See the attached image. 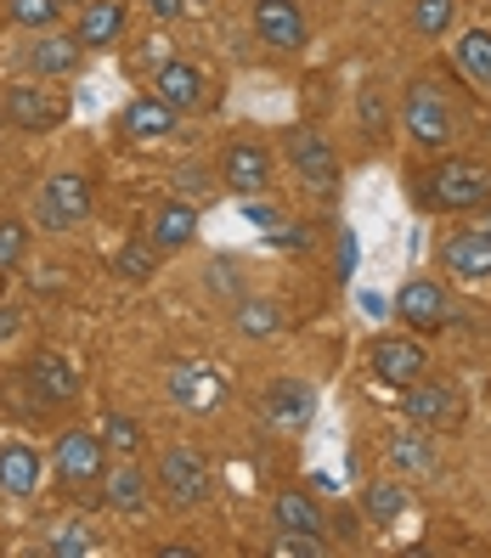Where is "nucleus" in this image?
Returning a JSON list of instances; mask_svg holds the SVG:
<instances>
[{
    "instance_id": "f257e3e1",
    "label": "nucleus",
    "mask_w": 491,
    "mask_h": 558,
    "mask_svg": "<svg viewBox=\"0 0 491 558\" xmlns=\"http://www.w3.org/2000/svg\"><path fill=\"white\" fill-rule=\"evenodd\" d=\"M491 198V170L475 158H446L418 175V204L423 209H480Z\"/></svg>"
},
{
    "instance_id": "f03ea898",
    "label": "nucleus",
    "mask_w": 491,
    "mask_h": 558,
    "mask_svg": "<svg viewBox=\"0 0 491 558\" xmlns=\"http://www.w3.org/2000/svg\"><path fill=\"white\" fill-rule=\"evenodd\" d=\"M51 469H57L62 497L96 502V485H103V474H108V440L85 435V429H69L57 440V451H51Z\"/></svg>"
},
{
    "instance_id": "7ed1b4c3",
    "label": "nucleus",
    "mask_w": 491,
    "mask_h": 558,
    "mask_svg": "<svg viewBox=\"0 0 491 558\" xmlns=\"http://www.w3.org/2000/svg\"><path fill=\"white\" fill-rule=\"evenodd\" d=\"M153 480H158V490H164V502L170 508H204L209 502V490H215V474H209V463L192 446H164L158 451V463H153Z\"/></svg>"
},
{
    "instance_id": "20e7f679",
    "label": "nucleus",
    "mask_w": 491,
    "mask_h": 558,
    "mask_svg": "<svg viewBox=\"0 0 491 558\" xmlns=\"http://www.w3.org/2000/svg\"><path fill=\"white\" fill-rule=\"evenodd\" d=\"M402 130L423 147V153H446L452 136H457V119L446 108V96L430 85V80H412L407 90V102H402Z\"/></svg>"
},
{
    "instance_id": "39448f33",
    "label": "nucleus",
    "mask_w": 491,
    "mask_h": 558,
    "mask_svg": "<svg viewBox=\"0 0 491 558\" xmlns=\"http://www.w3.org/2000/svg\"><path fill=\"white\" fill-rule=\"evenodd\" d=\"M40 226L46 232H74V226L91 215V181L85 175H74V170H57V175H46V186H40Z\"/></svg>"
},
{
    "instance_id": "423d86ee",
    "label": "nucleus",
    "mask_w": 491,
    "mask_h": 558,
    "mask_svg": "<svg viewBox=\"0 0 491 558\" xmlns=\"http://www.w3.org/2000/svg\"><path fill=\"white\" fill-rule=\"evenodd\" d=\"M283 153H288L294 175H300L306 186H316V192H334V186H339V158H334V147H327L322 130L294 124L288 136H283Z\"/></svg>"
},
{
    "instance_id": "0eeeda50",
    "label": "nucleus",
    "mask_w": 491,
    "mask_h": 558,
    "mask_svg": "<svg viewBox=\"0 0 491 558\" xmlns=\"http://www.w3.org/2000/svg\"><path fill=\"white\" fill-rule=\"evenodd\" d=\"M272 175H277V158L260 142H232L220 153V186L238 192V198H260L272 186Z\"/></svg>"
},
{
    "instance_id": "6e6552de",
    "label": "nucleus",
    "mask_w": 491,
    "mask_h": 558,
    "mask_svg": "<svg viewBox=\"0 0 491 558\" xmlns=\"http://www.w3.org/2000/svg\"><path fill=\"white\" fill-rule=\"evenodd\" d=\"M368 367H373V378L407 389V384H418L423 373H430V350H423L418 339H402V333H379L368 344Z\"/></svg>"
},
{
    "instance_id": "1a4fd4ad",
    "label": "nucleus",
    "mask_w": 491,
    "mask_h": 558,
    "mask_svg": "<svg viewBox=\"0 0 491 558\" xmlns=\"http://www.w3.org/2000/svg\"><path fill=\"white\" fill-rule=\"evenodd\" d=\"M226 396H232V384H226L215 367H204V361H181V367L170 373V401L192 417H204V412H220Z\"/></svg>"
},
{
    "instance_id": "9d476101",
    "label": "nucleus",
    "mask_w": 491,
    "mask_h": 558,
    "mask_svg": "<svg viewBox=\"0 0 491 558\" xmlns=\"http://www.w3.org/2000/svg\"><path fill=\"white\" fill-rule=\"evenodd\" d=\"M23 384H28V396H35L40 407H74L80 401V373L69 367V355H57V350L28 355Z\"/></svg>"
},
{
    "instance_id": "9b49d317",
    "label": "nucleus",
    "mask_w": 491,
    "mask_h": 558,
    "mask_svg": "<svg viewBox=\"0 0 491 558\" xmlns=\"http://www.w3.org/2000/svg\"><path fill=\"white\" fill-rule=\"evenodd\" d=\"M0 108H7V119L17 130H57L62 119H69V96L51 90V85H12Z\"/></svg>"
},
{
    "instance_id": "f8f14e48",
    "label": "nucleus",
    "mask_w": 491,
    "mask_h": 558,
    "mask_svg": "<svg viewBox=\"0 0 491 558\" xmlns=\"http://www.w3.org/2000/svg\"><path fill=\"white\" fill-rule=\"evenodd\" d=\"M402 412L407 423H423V429H452L457 417H464V401H457L452 384H407L402 389Z\"/></svg>"
},
{
    "instance_id": "ddd939ff",
    "label": "nucleus",
    "mask_w": 491,
    "mask_h": 558,
    "mask_svg": "<svg viewBox=\"0 0 491 558\" xmlns=\"http://www.w3.org/2000/svg\"><path fill=\"white\" fill-rule=\"evenodd\" d=\"M260 412H266V423H277V429H306L311 412H316V389L300 384V378H277L260 389Z\"/></svg>"
},
{
    "instance_id": "4468645a",
    "label": "nucleus",
    "mask_w": 491,
    "mask_h": 558,
    "mask_svg": "<svg viewBox=\"0 0 491 558\" xmlns=\"http://www.w3.org/2000/svg\"><path fill=\"white\" fill-rule=\"evenodd\" d=\"M153 96H164V102H170L176 113H192V108H204L209 80H204V69H192V62L164 57L158 69H153Z\"/></svg>"
},
{
    "instance_id": "2eb2a0df",
    "label": "nucleus",
    "mask_w": 491,
    "mask_h": 558,
    "mask_svg": "<svg viewBox=\"0 0 491 558\" xmlns=\"http://www.w3.org/2000/svg\"><path fill=\"white\" fill-rule=\"evenodd\" d=\"M396 311H402V322L412 327V333H441L446 327V316H452V300H446V288L441 282H407L402 293H396Z\"/></svg>"
},
{
    "instance_id": "dca6fc26",
    "label": "nucleus",
    "mask_w": 491,
    "mask_h": 558,
    "mask_svg": "<svg viewBox=\"0 0 491 558\" xmlns=\"http://www.w3.org/2000/svg\"><path fill=\"white\" fill-rule=\"evenodd\" d=\"M254 35L272 51H300L306 46V12L294 0H254Z\"/></svg>"
},
{
    "instance_id": "f3484780",
    "label": "nucleus",
    "mask_w": 491,
    "mask_h": 558,
    "mask_svg": "<svg viewBox=\"0 0 491 558\" xmlns=\"http://www.w3.org/2000/svg\"><path fill=\"white\" fill-rule=\"evenodd\" d=\"M80 57H85L80 35H57V28H40V40L23 51V69L40 74V80H57V74H74Z\"/></svg>"
},
{
    "instance_id": "a211bd4d",
    "label": "nucleus",
    "mask_w": 491,
    "mask_h": 558,
    "mask_svg": "<svg viewBox=\"0 0 491 558\" xmlns=\"http://www.w3.org/2000/svg\"><path fill=\"white\" fill-rule=\"evenodd\" d=\"M441 266L464 282H486L491 277V232H452L441 243Z\"/></svg>"
},
{
    "instance_id": "6ab92c4d",
    "label": "nucleus",
    "mask_w": 491,
    "mask_h": 558,
    "mask_svg": "<svg viewBox=\"0 0 491 558\" xmlns=\"http://www.w3.org/2000/svg\"><path fill=\"white\" fill-rule=\"evenodd\" d=\"M74 35H80L85 51H108V46H119V40H124V7H119V0H85V12H80V23H74Z\"/></svg>"
},
{
    "instance_id": "aec40b11",
    "label": "nucleus",
    "mask_w": 491,
    "mask_h": 558,
    "mask_svg": "<svg viewBox=\"0 0 491 558\" xmlns=\"http://www.w3.org/2000/svg\"><path fill=\"white\" fill-rule=\"evenodd\" d=\"M176 108L164 102V96H136V102H124V113H119V130L124 136H136V142H158V136H170L176 130Z\"/></svg>"
},
{
    "instance_id": "412c9836",
    "label": "nucleus",
    "mask_w": 491,
    "mask_h": 558,
    "mask_svg": "<svg viewBox=\"0 0 491 558\" xmlns=\"http://www.w3.org/2000/svg\"><path fill=\"white\" fill-rule=\"evenodd\" d=\"M0 490H7V497H35L40 490V451L28 440L0 446Z\"/></svg>"
},
{
    "instance_id": "4be33fe9",
    "label": "nucleus",
    "mask_w": 491,
    "mask_h": 558,
    "mask_svg": "<svg viewBox=\"0 0 491 558\" xmlns=\"http://www.w3.org/2000/svg\"><path fill=\"white\" fill-rule=\"evenodd\" d=\"M272 524L283 536H322V508L311 502V490H277Z\"/></svg>"
},
{
    "instance_id": "5701e85b",
    "label": "nucleus",
    "mask_w": 491,
    "mask_h": 558,
    "mask_svg": "<svg viewBox=\"0 0 491 558\" xmlns=\"http://www.w3.org/2000/svg\"><path fill=\"white\" fill-rule=\"evenodd\" d=\"M103 502H108L113 513H142V508H147V474L130 463V457H124L113 474H103Z\"/></svg>"
},
{
    "instance_id": "b1692460",
    "label": "nucleus",
    "mask_w": 491,
    "mask_h": 558,
    "mask_svg": "<svg viewBox=\"0 0 491 558\" xmlns=\"http://www.w3.org/2000/svg\"><path fill=\"white\" fill-rule=\"evenodd\" d=\"M192 238H199V209H192V204H164V209L153 215V243H158L164 254L187 248Z\"/></svg>"
},
{
    "instance_id": "393cba45",
    "label": "nucleus",
    "mask_w": 491,
    "mask_h": 558,
    "mask_svg": "<svg viewBox=\"0 0 491 558\" xmlns=\"http://www.w3.org/2000/svg\"><path fill=\"white\" fill-rule=\"evenodd\" d=\"M390 463H396V469H407V474H430V469H435V446H430V429H423V423L402 429L396 440H390Z\"/></svg>"
},
{
    "instance_id": "a878e982",
    "label": "nucleus",
    "mask_w": 491,
    "mask_h": 558,
    "mask_svg": "<svg viewBox=\"0 0 491 558\" xmlns=\"http://www.w3.org/2000/svg\"><path fill=\"white\" fill-rule=\"evenodd\" d=\"M232 322L243 339H272V333H283V305L277 300H243L232 311Z\"/></svg>"
},
{
    "instance_id": "bb28decb",
    "label": "nucleus",
    "mask_w": 491,
    "mask_h": 558,
    "mask_svg": "<svg viewBox=\"0 0 491 558\" xmlns=\"http://www.w3.org/2000/svg\"><path fill=\"white\" fill-rule=\"evenodd\" d=\"M457 62H464V74L491 90V28H469L464 40H457Z\"/></svg>"
},
{
    "instance_id": "cd10ccee",
    "label": "nucleus",
    "mask_w": 491,
    "mask_h": 558,
    "mask_svg": "<svg viewBox=\"0 0 491 558\" xmlns=\"http://www.w3.org/2000/svg\"><path fill=\"white\" fill-rule=\"evenodd\" d=\"M158 243H124L119 254H113V271L124 277V282H147L153 271H158Z\"/></svg>"
},
{
    "instance_id": "c85d7f7f",
    "label": "nucleus",
    "mask_w": 491,
    "mask_h": 558,
    "mask_svg": "<svg viewBox=\"0 0 491 558\" xmlns=\"http://www.w3.org/2000/svg\"><path fill=\"white\" fill-rule=\"evenodd\" d=\"M402 513H407V490L396 480H373L368 485V519L373 524H396Z\"/></svg>"
},
{
    "instance_id": "c756f323",
    "label": "nucleus",
    "mask_w": 491,
    "mask_h": 558,
    "mask_svg": "<svg viewBox=\"0 0 491 558\" xmlns=\"http://www.w3.org/2000/svg\"><path fill=\"white\" fill-rule=\"evenodd\" d=\"M452 17H457V0H418V7H412V28L423 40H441L452 28Z\"/></svg>"
},
{
    "instance_id": "7c9ffc66",
    "label": "nucleus",
    "mask_w": 491,
    "mask_h": 558,
    "mask_svg": "<svg viewBox=\"0 0 491 558\" xmlns=\"http://www.w3.org/2000/svg\"><path fill=\"white\" fill-rule=\"evenodd\" d=\"M7 12H12V23L17 28H57V17H62V0H7Z\"/></svg>"
},
{
    "instance_id": "2f4dec72",
    "label": "nucleus",
    "mask_w": 491,
    "mask_h": 558,
    "mask_svg": "<svg viewBox=\"0 0 491 558\" xmlns=\"http://www.w3.org/2000/svg\"><path fill=\"white\" fill-rule=\"evenodd\" d=\"M103 440H108V451H119V457H136V451H142V423H130L124 412H108V417H103Z\"/></svg>"
},
{
    "instance_id": "473e14b6",
    "label": "nucleus",
    "mask_w": 491,
    "mask_h": 558,
    "mask_svg": "<svg viewBox=\"0 0 491 558\" xmlns=\"http://www.w3.org/2000/svg\"><path fill=\"white\" fill-rule=\"evenodd\" d=\"M91 547H96V531H91V524H62V531L46 542L51 558H80V553H91Z\"/></svg>"
},
{
    "instance_id": "72a5a7b5",
    "label": "nucleus",
    "mask_w": 491,
    "mask_h": 558,
    "mask_svg": "<svg viewBox=\"0 0 491 558\" xmlns=\"http://www.w3.org/2000/svg\"><path fill=\"white\" fill-rule=\"evenodd\" d=\"M28 254V226L23 220H0V271H12Z\"/></svg>"
},
{
    "instance_id": "f704fd0d",
    "label": "nucleus",
    "mask_w": 491,
    "mask_h": 558,
    "mask_svg": "<svg viewBox=\"0 0 491 558\" xmlns=\"http://www.w3.org/2000/svg\"><path fill=\"white\" fill-rule=\"evenodd\" d=\"M243 220L254 226V232H266V238H272V232H277V226H283L288 215H283L277 204H260V198H249V204H243Z\"/></svg>"
},
{
    "instance_id": "c9c22d12",
    "label": "nucleus",
    "mask_w": 491,
    "mask_h": 558,
    "mask_svg": "<svg viewBox=\"0 0 491 558\" xmlns=\"http://www.w3.org/2000/svg\"><path fill=\"white\" fill-rule=\"evenodd\" d=\"M266 243H272V248H283V254H300V248H311V232H306L300 220H283Z\"/></svg>"
},
{
    "instance_id": "e433bc0d",
    "label": "nucleus",
    "mask_w": 491,
    "mask_h": 558,
    "mask_svg": "<svg viewBox=\"0 0 491 558\" xmlns=\"http://www.w3.org/2000/svg\"><path fill=\"white\" fill-rule=\"evenodd\" d=\"M272 547H277V553H311V558H316V553H322V536H283V531H277Z\"/></svg>"
},
{
    "instance_id": "4c0bfd02",
    "label": "nucleus",
    "mask_w": 491,
    "mask_h": 558,
    "mask_svg": "<svg viewBox=\"0 0 491 558\" xmlns=\"http://www.w3.org/2000/svg\"><path fill=\"white\" fill-rule=\"evenodd\" d=\"M187 7H192V0H147V12H153L158 23H170V17H181Z\"/></svg>"
},
{
    "instance_id": "58836bf2",
    "label": "nucleus",
    "mask_w": 491,
    "mask_h": 558,
    "mask_svg": "<svg viewBox=\"0 0 491 558\" xmlns=\"http://www.w3.org/2000/svg\"><path fill=\"white\" fill-rule=\"evenodd\" d=\"M362 119H368V136H384V108H379V96H368V102H362Z\"/></svg>"
},
{
    "instance_id": "ea45409f",
    "label": "nucleus",
    "mask_w": 491,
    "mask_h": 558,
    "mask_svg": "<svg viewBox=\"0 0 491 558\" xmlns=\"http://www.w3.org/2000/svg\"><path fill=\"white\" fill-rule=\"evenodd\" d=\"M350 266H356V238L345 232V238H339V266H334V271H339V277H350Z\"/></svg>"
},
{
    "instance_id": "a19ab883",
    "label": "nucleus",
    "mask_w": 491,
    "mask_h": 558,
    "mask_svg": "<svg viewBox=\"0 0 491 558\" xmlns=\"http://www.w3.org/2000/svg\"><path fill=\"white\" fill-rule=\"evenodd\" d=\"M17 327H23V322H17V311H12V305H0V344L17 339Z\"/></svg>"
},
{
    "instance_id": "79ce46f5",
    "label": "nucleus",
    "mask_w": 491,
    "mask_h": 558,
    "mask_svg": "<svg viewBox=\"0 0 491 558\" xmlns=\"http://www.w3.org/2000/svg\"><path fill=\"white\" fill-rule=\"evenodd\" d=\"M181 186H187V192L204 186V170H199V163H187V170H181Z\"/></svg>"
},
{
    "instance_id": "37998d69",
    "label": "nucleus",
    "mask_w": 491,
    "mask_h": 558,
    "mask_svg": "<svg viewBox=\"0 0 491 558\" xmlns=\"http://www.w3.org/2000/svg\"><path fill=\"white\" fill-rule=\"evenodd\" d=\"M62 7H69V0H62Z\"/></svg>"
}]
</instances>
